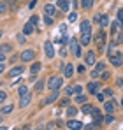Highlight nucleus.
Returning <instances> with one entry per match:
<instances>
[{
	"label": "nucleus",
	"instance_id": "47",
	"mask_svg": "<svg viewBox=\"0 0 123 130\" xmlns=\"http://www.w3.org/2000/svg\"><path fill=\"white\" fill-rule=\"evenodd\" d=\"M116 85H118V86H123V79H121V77L116 79Z\"/></svg>",
	"mask_w": 123,
	"mask_h": 130
},
{
	"label": "nucleus",
	"instance_id": "35",
	"mask_svg": "<svg viewBox=\"0 0 123 130\" xmlns=\"http://www.w3.org/2000/svg\"><path fill=\"white\" fill-rule=\"evenodd\" d=\"M44 23H46L48 26H49V25H53V16H48V14H46V18H44Z\"/></svg>",
	"mask_w": 123,
	"mask_h": 130
},
{
	"label": "nucleus",
	"instance_id": "27",
	"mask_svg": "<svg viewBox=\"0 0 123 130\" xmlns=\"http://www.w3.org/2000/svg\"><path fill=\"white\" fill-rule=\"evenodd\" d=\"M81 4H83L84 9H90V7L93 5V0H81Z\"/></svg>",
	"mask_w": 123,
	"mask_h": 130
},
{
	"label": "nucleus",
	"instance_id": "5",
	"mask_svg": "<svg viewBox=\"0 0 123 130\" xmlns=\"http://www.w3.org/2000/svg\"><path fill=\"white\" fill-rule=\"evenodd\" d=\"M67 128L79 130V128H83V123H81V121H78V120H69V121H67Z\"/></svg>",
	"mask_w": 123,
	"mask_h": 130
},
{
	"label": "nucleus",
	"instance_id": "37",
	"mask_svg": "<svg viewBox=\"0 0 123 130\" xmlns=\"http://www.w3.org/2000/svg\"><path fill=\"white\" fill-rule=\"evenodd\" d=\"M25 41H26V39H25V34H18V42L23 44Z\"/></svg>",
	"mask_w": 123,
	"mask_h": 130
},
{
	"label": "nucleus",
	"instance_id": "28",
	"mask_svg": "<svg viewBox=\"0 0 123 130\" xmlns=\"http://www.w3.org/2000/svg\"><path fill=\"white\" fill-rule=\"evenodd\" d=\"M90 114H91L93 118H100V111L97 107H91V112H90Z\"/></svg>",
	"mask_w": 123,
	"mask_h": 130
},
{
	"label": "nucleus",
	"instance_id": "4",
	"mask_svg": "<svg viewBox=\"0 0 123 130\" xmlns=\"http://www.w3.org/2000/svg\"><path fill=\"white\" fill-rule=\"evenodd\" d=\"M44 55H46L48 58H53V56H55V51H53V44L48 42V41L44 42Z\"/></svg>",
	"mask_w": 123,
	"mask_h": 130
},
{
	"label": "nucleus",
	"instance_id": "33",
	"mask_svg": "<svg viewBox=\"0 0 123 130\" xmlns=\"http://www.w3.org/2000/svg\"><path fill=\"white\" fill-rule=\"evenodd\" d=\"M63 93H65V95H72V93H74V86H67L63 90Z\"/></svg>",
	"mask_w": 123,
	"mask_h": 130
},
{
	"label": "nucleus",
	"instance_id": "9",
	"mask_svg": "<svg viewBox=\"0 0 123 130\" xmlns=\"http://www.w3.org/2000/svg\"><path fill=\"white\" fill-rule=\"evenodd\" d=\"M21 74H23V67L21 65H16V67H12L9 70V77H16V76H21Z\"/></svg>",
	"mask_w": 123,
	"mask_h": 130
},
{
	"label": "nucleus",
	"instance_id": "2",
	"mask_svg": "<svg viewBox=\"0 0 123 130\" xmlns=\"http://www.w3.org/2000/svg\"><path fill=\"white\" fill-rule=\"evenodd\" d=\"M69 47H70V55H74V56H81V47H79V44H78L76 39H70Z\"/></svg>",
	"mask_w": 123,
	"mask_h": 130
},
{
	"label": "nucleus",
	"instance_id": "1",
	"mask_svg": "<svg viewBox=\"0 0 123 130\" xmlns=\"http://www.w3.org/2000/svg\"><path fill=\"white\" fill-rule=\"evenodd\" d=\"M48 88H49L51 91L60 90L62 88V77H58V76H51V77L48 79Z\"/></svg>",
	"mask_w": 123,
	"mask_h": 130
},
{
	"label": "nucleus",
	"instance_id": "54",
	"mask_svg": "<svg viewBox=\"0 0 123 130\" xmlns=\"http://www.w3.org/2000/svg\"><path fill=\"white\" fill-rule=\"evenodd\" d=\"M0 37H2V32H0Z\"/></svg>",
	"mask_w": 123,
	"mask_h": 130
},
{
	"label": "nucleus",
	"instance_id": "18",
	"mask_svg": "<svg viewBox=\"0 0 123 130\" xmlns=\"http://www.w3.org/2000/svg\"><path fill=\"white\" fill-rule=\"evenodd\" d=\"M42 65L39 63V62H35V63H32V67H30V74H37L39 70H41Z\"/></svg>",
	"mask_w": 123,
	"mask_h": 130
},
{
	"label": "nucleus",
	"instance_id": "43",
	"mask_svg": "<svg viewBox=\"0 0 123 130\" xmlns=\"http://www.w3.org/2000/svg\"><path fill=\"white\" fill-rule=\"evenodd\" d=\"M114 42H123V34H118V37H116Z\"/></svg>",
	"mask_w": 123,
	"mask_h": 130
},
{
	"label": "nucleus",
	"instance_id": "26",
	"mask_svg": "<svg viewBox=\"0 0 123 130\" xmlns=\"http://www.w3.org/2000/svg\"><path fill=\"white\" fill-rule=\"evenodd\" d=\"M76 102H78V104H84V102H86V95H81V93H78V97H76Z\"/></svg>",
	"mask_w": 123,
	"mask_h": 130
},
{
	"label": "nucleus",
	"instance_id": "17",
	"mask_svg": "<svg viewBox=\"0 0 123 130\" xmlns=\"http://www.w3.org/2000/svg\"><path fill=\"white\" fill-rule=\"evenodd\" d=\"M81 32H91V25H90L88 20H84V21L81 23Z\"/></svg>",
	"mask_w": 123,
	"mask_h": 130
},
{
	"label": "nucleus",
	"instance_id": "16",
	"mask_svg": "<svg viewBox=\"0 0 123 130\" xmlns=\"http://www.w3.org/2000/svg\"><path fill=\"white\" fill-rule=\"evenodd\" d=\"M72 67H74V65H70V63L63 67V72H65V76H67V77H70V76L74 74V69H72Z\"/></svg>",
	"mask_w": 123,
	"mask_h": 130
},
{
	"label": "nucleus",
	"instance_id": "15",
	"mask_svg": "<svg viewBox=\"0 0 123 130\" xmlns=\"http://www.w3.org/2000/svg\"><path fill=\"white\" fill-rule=\"evenodd\" d=\"M11 51H12V46H11V44H2V46H0V53L7 55V53H11Z\"/></svg>",
	"mask_w": 123,
	"mask_h": 130
},
{
	"label": "nucleus",
	"instance_id": "39",
	"mask_svg": "<svg viewBox=\"0 0 123 130\" xmlns=\"http://www.w3.org/2000/svg\"><path fill=\"white\" fill-rule=\"evenodd\" d=\"M81 91H83V88L79 85H74V93H81Z\"/></svg>",
	"mask_w": 123,
	"mask_h": 130
},
{
	"label": "nucleus",
	"instance_id": "21",
	"mask_svg": "<svg viewBox=\"0 0 123 130\" xmlns=\"http://www.w3.org/2000/svg\"><path fill=\"white\" fill-rule=\"evenodd\" d=\"M12 109H14L12 104H7V106H4L0 111H2V114H11V112H12Z\"/></svg>",
	"mask_w": 123,
	"mask_h": 130
},
{
	"label": "nucleus",
	"instance_id": "49",
	"mask_svg": "<svg viewBox=\"0 0 123 130\" xmlns=\"http://www.w3.org/2000/svg\"><path fill=\"white\" fill-rule=\"evenodd\" d=\"M35 4H37V0H32V2H30V9H34V7H35Z\"/></svg>",
	"mask_w": 123,
	"mask_h": 130
},
{
	"label": "nucleus",
	"instance_id": "10",
	"mask_svg": "<svg viewBox=\"0 0 123 130\" xmlns=\"http://www.w3.org/2000/svg\"><path fill=\"white\" fill-rule=\"evenodd\" d=\"M114 107H116V106H114V102H105V104H104V111H105L107 114H113V112L116 111Z\"/></svg>",
	"mask_w": 123,
	"mask_h": 130
},
{
	"label": "nucleus",
	"instance_id": "38",
	"mask_svg": "<svg viewBox=\"0 0 123 130\" xmlns=\"http://www.w3.org/2000/svg\"><path fill=\"white\" fill-rule=\"evenodd\" d=\"M81 111L84 112V114H90V112H91V107H90V106H84V107H83Z\"/></svg>",
	"mask_w": 123,
	"mask_h": 130
},
{
	"label": "nucleus",
	"instance_id": "46",
	"mask_svg": "<svg viewBox=\"0 0 123 130\" xmlns=\"http://www.w3.org/2000/svg\"><path fill=\"white\" fill-rule=\"evenodd\" d=\"M30 23L35 25V23H37V16H32V18H30Z\"/></svg>",
	"mask_w": 123,
	"mask_h": 130
},
{
	"label": "nucleus",
	"instance_id": "12",
	"mask_svg": "<svg viewBox=\"0 0 123 130\" xmlns=\"http://www.w3.org/2000/svg\"><path fill=\"white\" fill-rule=\"evenodd\" d=\"M86 90H88V93H90V95H95V93H97V83H93V81H91V83H88Z\"/></svg>",
	"mask_w": 123,
	"mask_h": 130
},
{
	"label": "nucleus",
	"instance_id": "20",
	"mask_svg": "<svg viewBox=\"0 0 123 130\" xmlns=\"http://www.w3.org/2000/svg\"><path fill=\"white\" fill-rule=\"evenodd\" d=\"M44 12H46L48 16H55V12H56V9H55L53 5H46V7H44Z\"/></svg>",
	"mask_w": 123,
	"mask_h": 130
},
{
	"label": "nucleus",
	"instance_id": "40",
	"mask_svg": "<svg viewBox=\"0 0 123 130\" xmlns=\"http://www.w3.org/2000/svg\"><path fill=\"white\" fill-rule=\"evenodd\" d=\"M5 99H7V93L5 91H0V102H4Z\"/></svg>",
	"mask_w": 123,
	"mask_h": 130
},
{
	"label": "nucleus",
	"instance_id": "13",
	"mask_svg": "<svg viewBox=\"0 0 123 130\" xmlns=\"http://www.w3.org/2000/svg\"><path fill=\"white\" fill-rule=\"evenodd\" d=\"M56 99H58V90H55V91H53V93L46 99V102H44V104H51V102H55Z\"/></svg>",
	"mask_w": 123,
	"mask_h": 130
},
{
	"label": "nucleus",
	"instance_id": "6",
	"mask_svg": "<svg viewBox=\"0 0 123 130\" xmlns=\"http://www.w3.org/2000/svg\"><path fill=\"white\" fill-rule=\"evenodd\" d=\"M79 42L83 46H88V44L91 42V32H83L81 34V39H79Z\"/></svg>",
	"mask_w": 123,
	"mask_h": 130
},
{
	"label": "nucleus",
	"instance_id": "36",
	"mask_svg": "<svg viewBox=\"0 0 123 130\" xmlns=\"http://www.w3.org/2000/svg\"><path fill=\"white\" fill-rule=\"evenodd\" d=\"M76 20H78V14L76 12H70L69 14V21H76Z\"/></svg>",
	"mask_w": 123,
	"mask_h": 130
},
{
	"label": "nucleus",
	"instance_id": "51",
	"mask_svg": "<svg viewBox=\"0 0 123 130\" xmlns=\"http://www.w3.org/2000/svg\"><path fill=\"white\" fill-rule=\"evenodd\" d=\"M2 70H4V65H2V63H0V72H2Z\"/></svg>",
	"mask_w": 123,
	"mask_h": 130
},
{
	"label": "nucleus",
	"instance_id": "52",
	"mask_svg": "<svg viewBox=\"0 0 123 130\" xmlns=\"http://www.w3.org/2000/svg\"><path fill=\"white\" fill-rule=\"evenodd\" d=\"M5 2H14V0H5Z\"/></svg>",
	"mask_w": 123,
	"mask_h": 130
},
{
	"label": "nucleus",
	"instance_id": "7",
	"mask_svg": "<svg viewBox=\"0 0 123 130\" xmlns=\"http://www.w3.org/2000/svg\"><path fill=\"white\" fill-rule=\"evenodd\" d=\"M30 99H32V95L30 93H25V95H21V99H20V107L21 109H25L28 104H30Z\"/></svg>",
	"mask_w": 123,
	"mask_h": 130
},
{
	"label": "nucleus",
	"instance_id": "31",
	"mask_svg": "<svg viewBox=\"0 0 123 130\" xmlns=\"http://www.w3.org/2000/svg\"><path fill=\"white\" fill-rule=\"evenodd\" d=\"M25 93H28V88H26V86H20V88H18V95H20V97H21V95H25Z\"/></svg>",
	"mask_w": 123,
	"mask_h": 130
},
{
	"label": "nucleus",
	"instance_id": "32",
	"mask_svg": "<svg viewBox=\"0 0 123 130\" xmlns=\"http://www.w3.org/2000/svg\"><path fill=\"white\" fill-rule=\"evenodd\" d=\"M102 121H104V123H113V121H114V118H113L111 114H107L105 118H102Z\"/></svg>",
	"mask_w": 123,
	"mask_h": 130
},
{
	"label": "nucleus",
	"instance_id": "34",
	"mask_svg": "<svg viewBox=\"0 0 123 130\" xmlns=\"http://www.w3.org/2000/svg\"><path fill=\"white\" fill-rule=\"evenodd\" d=\"M76 112H78V109H76V107H69V109H67V114H69L70 118H72V116H74Z\"/></svg>",
	"mask_w": 123,
	"mask_h": 130
},
{
	"label": "nucleus",
	"instance_id": "19",
	"mask_svg": "<svg viewBox=\"0 0 123 130\" xmlns=\"http://www.w3.org/2000/svg\"><path fill=\"white\" fill-rule=\"evenodd\" d=\"M99 23H100V26H107L109 25V18H107V14H100V20H99Z\"/></svg>",
	"mask_w": 123,
	"mask_h": 130
},
{
	"label": "nucleus",
	"instance_id": "24",
	"mask_svg": "<svg viewBox=\"0 0 123 130\" xmlns=\"http://www.w3.org/2000/svg\"><path fill=\"white\" fill-rule=\"evenodd\" d=\"M58 7L62 11H69V2L67 0H58Z\"/></svg>",
	"mask_w": 123,
	"mask_h": 130
},
{
	"label": "nucleus",
	"instance_id": "45",
	"mask_svg": "<svg viewBox=\"0 0 123 130\" xmlns=\"http://www.w3.org/2000/svg\"><path fill=\"white\" fill-rule=\"evenodd\" d=\"M91 76H93V77H97V76H100V70H91Z\"/></svg>",
	"mask_w": 123,
	"mask_h": 130
},
{
	"label": "nucleus",
	"instance_id": "14",
	"mask_svg": "<svg viewBox=\"0 0 123 130\" xmlns=\"http://www.w3.org/2000/svg\"><path fill=\"white\" fill-rule=\"evenodd\" d=\"M121 26H123V23L116 20V21L113 23V26H111V30H113V34H116V32H120V30H121Z\"/></svg>",
	"mask_w": 123,
	"mask_h": 130
},
{
	"label": "nucleus",
	"instance_id": "30",
	"mask_svg": "<svg viewBox=\"0 0 123 130\" xmlns=\"http://www.w3.org/2000/svg\"><path fill=\"white\" fill-rule=\"evenodd\" d=\"M116 20L123 23V9H118V11H116Z\"/></svg>",
	"mask_w": 123,
	"mask_h": 130
},
{
	"label": "nucleus",
	"instance_id": "50",
	"mask_svg": "<svg viewBox=\"0 0 123 130\" xmlns=\"http://www.w3.org/2000/svg\"><path fill=\"white\" fill-rule=\"evenodd\" d=\"M4 60H5V55H4V53H0V63H4Z\"/></svg>",
	"mask_w": 123,
	"mask_h": 130
},
{
	"label": "nucleus",
	"instance_id": "11",
	"mask_svg": "<svg viewBox=\"0 0 123 130\" xmlns=\"http://www.w3.org/2000/svg\"><path fill=\"white\" fill-rule=\"evenodd\" d=\"M84 62H86L88 65H93V63H95V53H93V51H90V53L84 56Z\"/></svg>",
	"mask_w": 123,
	"mask_h": 130
},
{
	"label": "nucleus",
	"instance_id": "8",
	"mask_svg": "<svg viewBox=\"0 0 123 130\" xmlns=\"http://www.w3.org/2000/svg\"><path fill=\"white\" fill-rule=\"evenodd\" d=\"M109 62L114 65V67H120L121 65V55H114V53L109 55Z\"/></svg>",
	"mask_w": 123,
	"mask_h": 130
},
{
	"label": "nucleus",
	"instance_id": "29",
	"mask_svg": "<svg viewBox=\"0 0 123 130\" xmlns=\"http://www.w3.org/2000/svg\"><path fill=\"white\" fill-rule=\"evenodd\" d=\"M7 9H9V7H7V2H0V14H4Z\"/></svg>",
	"mask_w": 123,
	"mask_h": 130
},
{
	"label": "nucleus",
	"instance_id": "41",
	"mask_svg": "<svg viewBox=\"0 0 123 130\" xmlns=\"http://www.w3.org/2000/svg\"><path fill=\"white\" fill-rule=\"evenodd\" d=\"M104 95H107V97H111V95H113V90H109V88H105V90H104Z\"/></svg>",
	"mask_w": 123,
	"mask_h": 130
},
{
	"label": "nucleus",
	"instance_id": "53",
	"mask_svg": "<svg viewBox=\"0 0 123 130\" xmlns=\"http://www.w3.org/2000/svg\"><path fill=\"white\" fill-rule=\"evenodd\" d=\"M0 123H2V116H0Z\"/></svg>",
	"mask_w": 123,
	"mask_h": 130
},
{
	"label": "nucleus",
	"instance_id": "44",
	"mask_svg": "<svg viewBox=\"0 0 123 130\" xmlns=\"http://www.w3.org/2000/svg\"><path fill=\"white\" fill-rule=\"evenodd\" d=\"M60 55H62V56H65V55H67V49H65L63 46H62V47H60Z\"/></svg>",
	"mask_w": 123,
	"mask_h": 130
},
{
	"label": "nucleus",
	"instance_id": "23",
	"mask_svg": "<svg viewBox=\"0 0 123 130\" xmlns=\"http://www.w3.org/2000/svg\"><path fill=\"white\" fill-rule=\"evenodd\" d=\"M97 42H99V44H105V32L100 30V32L97 34Z\"/></svg>",
	"mask_w": 123,
	"mask_h": 130
},
{
	"label": "nucleus",
	"instance_id": "48",
	"mask_svg": "<svg viewBox=\"0 0 123 130\" xmlns=\"http://www.w3.org/2000/svg\"><path fill=\"white\" fill-rule=\"evenodd\" d=\"M97 70H100V72H102V70H104V63H97Z\"/></svg>",
	"mask_w": 123,
	"mask_h": 130
},
{
	"label": "nucleus",
	"instance_id": "3",
	"mask_svg": "<svg viewBox=\"0 0 123 130\" xmlns=\"http://www.w3.org/2000/svg\"><path fill=\"white\" fill-rule=\"evenodd\" d=\"M35 58V51L34 49H25L23 53H21V60L23 62H32Z\"/></svg>",
	"mask_w": 123,
	"mask_h": 130
},
{
	"label": "nucleus",
	"instance_id": "22",
	"mask_svg": "<svg viewBox=\"0 0 123 130\" xmlns=\"http://www.w3.org/2000/svg\"><path fill=\"white\" fill-rule=\"evenodd\" d=\"M32 32H34V25L28 21L26 25H25V28H23V34H25V35H28V34H32Z\"/></svg>",
	"mask_w": 123,
	"mask_h": 130
},
{
	"label": "nucleus",
	"instance_id": "25",
	"mask_svg": "<svg viewBox=\"0 0 123 130\" xmlns=\"http://www.w3.org/2000/svg\"><path fill=\"white\" fill-rule=\"evenodd\" d=\"M42 88H44V81H37V83H35V86H34V91H35V93H39V91H42Z\"/></svg>",
	"mask_w": 123,
	"mask_h": 130
},
{
	"label": "nucleus",
	"instance_id": "42",
	"mask_svg": "<svg viewBox=\"0 0 123 130\" xmlns=\"http://www.w3.org/2000/svg\"><path fill=\"white\" fill-rule=\"evenodd\" d=\"M95 95H97V99H99V100H100V102H102V100H104V97H105V95H104V93H99V91H97V93H95Z\"/></svg>",
	"mask_w": 123,
	"mask_h": 130
}]
</instances>
